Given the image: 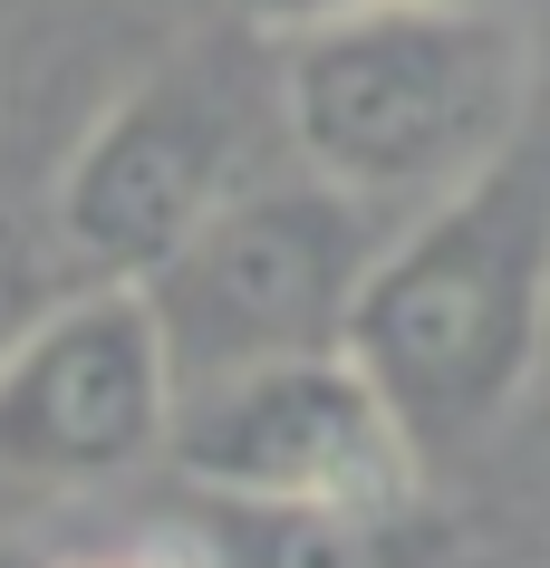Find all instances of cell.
Masks as SVG:
<instances>
[{"label":"cell","instance_id":"52a82bcc","mask_svg":"<svg viewBox=\"0 0 550 568\" xmlns=\"http://www.w3.org/2000/svg\"><path fill=\"white\" fill-rule=\"evenodd\" d=\"M213 568H444V510L367 501V510H203Z\"/></svg>","mask_w":550,"mask_h":568},{"label":"cell","instance_id":"5b68a950","mask_svg":"<svg viewBox=\"0 0 550 568\" xmlns=\"http://www.w3.org/2000/svg\"><path fill=\"white\" fill-rule=\"evenodd\" d=\"M164 473L203 510H367L426 491L416 444L397 434L387 395L358 376L348 347L183 395Z\"/></svg>","mask_w":550,"mask_h":568},{"label":"cell","instance_id":"3957f363","mask_svg":"<svg viewBox=\"0 0 550 568\" xmlns=\"http://www.w3.org/2000/svg\"><path fill=\"white\" fill-rule=\"evenodd\" d=\"M387 232L397 222H377L367 203L309 183L300 164L290 174H251L146 280V308H154L164 357H174V386L203 395L222 376H251V366L338 357Z\"/></svg>","mask_w":550,"mask_h":568},{"label":"cell","instance_id":"9c48e42d","mask_svg":"<svg viewBox=\"0 0 550 568\" xmlns=\"http://www.w3.org/2000/svg\"><path fill=\"white\" fill-rule=\"evenodd\" d=\"M358 10H397V0H232V20L261 30L271 49L300 39V30H329V20H358Z\"/></svg>","mask_w":550,"mask_h":568},{"label":"cell","instance_id":"6da1fadb","mask_svg":"<svg viewBox=\"0 0 550 568\" xmlns=\"http://www.w3.org/2000/svg\"><path fill=\"white\" fill-rule=\"evenodd\" d=\"M290 164L377 222H416L521 145L531 39L492 0H397L271 49Z\"/></svg>","mask_w":550,"mask_h":568},{"label":"cell","instance_id":"8992f818","mask_svg":"<svg viewBox=\"0 0 550 568\" xmlns=\"http://www.w3.org/2000/svg\"><path fill=\"white\" fill-rule=\"evenodd\" d=\"M174 357L146 290L88 280L0 347V473L39 491H107L174 444Z\"/></svg>","mask_w":550,"mask_h":568},{"label":"cell","instance_id":"277c9868","mask_svg":"<svg viewBox=\"0 0 550 568\" xmlns=\"http://www.w3.org/2000/svg\"><path fill=\"white\" fill-rule=\"evenodd\" d=\"M271 88H251V68L213 59V49L146 68L88 125V145L68 154V183H59L68 251L97 280L146 290L154 270L251 183V106Z\"/></svg>","mask_w":550,"mask_h":568},{"label":"cell","instance_id":"ba28073f","mask_svg":"<svg viewBox=\"0 0 550 568\" xmlns=\"http://www.w3.org/2000/svg\"><path fill=\"white\" fill-rule=\"evenodd\" d=\"M49 568H213L203 530H136V539H107V549H78V559H49Z\"/></svg>","mask_w":550,"mask_h":568},{"label":"cell","instance_id":"7a4b0ae2","mask_svg":"<svg viewBox=\"0 0 550 568\" xmlns=\"http://www.w3.org/2000/svg\"><path fill=\"white\" fill-rule=\"evenodd\" d=\"M550 347V154L512 145L492 174L426 203L387 232L367 300L348 318V357L416 463H454L492 444Z\"/></svg>","mask_w":550,"mask_h":568},{"label":"cell","instance_id":"30bf717a","mask_svg":"<svg viewBox=\"0 0 550 568\" xmlns=\"http://www.w3.org/2000/svg\"><path fill=\"white\" fill-rule=\"evenodd\" d=\"M0 568H49V559H20V549H0Z\"/></svg>","mask_w":550,"mask_h":568}]
</instances>
